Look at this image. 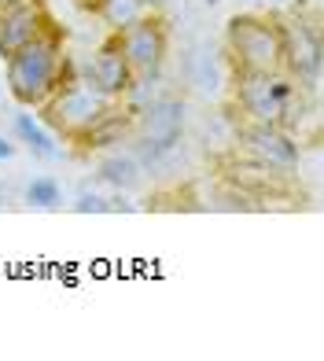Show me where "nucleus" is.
Listing matches in <instances>:
<instances>
[{"mask_svg":"<svg viewBox=\"0 0 324 361\" xmlns=\"http://www.w3.org/2000/svg\"><path fill=\"white\" fill-rule=\"evenodd\" d=\"M15 152H19V147H15V140H11V137H4V133H0V162H8V159H15Z\"/></svg>","mask_w":324,"mask_h":361,"instance_id":"obj_17","label":"nucleus"},{"mask_svg":"<svg viewBox=\"0 0 324 361\" xmlns=\"http://www.w3.org/2000/svg\"><path fill=\"white\" fill-rule=\"evenodd\" d=\"M185 100L181 96H158L144 111H137L133 126V155L140 166H158L166 155H173L185 140Z\"/></svg>","mask_w":324,"mask_h":361,"instance_id":"obj_4","label":"nucleus"},{"mask_svg":"<svg viewBox=\"0 0 324 361\" xmlns=\"http://www.w3.org/2000/svg\"><path fill=\"white\" fill-rule=\"evenodd\" d=\"M4 4H15V0H0V8H4Z\"/></svg>","mask_w":324,"mask_h":361,"instance_id":"obj_19","label":"nucleus"},{"mask_svg":"<svg viewBox=\"0 0 324 361\" xmlns=\"http://www.w3.org/2000/svg\"><path fill=\"white\" fill-rule=\"evenodd\" d=\"M133 126H137V107H129L125 100H115L85 133H77L70 144L85 155H104V152H111V147H118L122 140L133 137Z\"/></svg>","mask_w":324,"mask_h":361,"instance_id":"obj_11","label":"nucleus"},{"mask_svg":"<svg viewBox=\"0 0 324 361\" xmlns=\"http://www.w3.org/2000/svg\"><path fill=\"white\" fill-rule=\"evenodd\" d=\"M306 89L295 78H287L284 71H269V74H247V71H232V104L239 111L243 122L254 126H291V118L306 114Z\"/></svg>","mask_w":324,"mask_h":361,"instance_id":"obj_2","label":"nucleus"},{"mask_svg":"<svg viewBox=\"0 0 324 361\" xmlns=\"http://www.w3.org/2000/svg\"><path fill=\"white\" fill-rule=\"evenodd\" d=\"M63 67H67V48H63L59 26L52 23L41 37L4 59V85L19 107L37 111L63 85Z\"/></svg>","mask_w":324,"mask_h":361,"instance_id":"obj_1","label":"nucleus"},{"mask_svg":"<svg viewBox=\"0 0 324 361\" xmlns=\"http://www.w3.org/2000/svg\"><path fill=\"white\" fill-rule=\"evenodd\" d=\"M140 173L144 166L137 162V155H129V152H104L100 162H96V177L104 180V185H111L115 192H133L140 188Z\"/></svg>","mask_w":324,"mask_h":361,"instance_id":"obj_12","label":"nucleus"},{"mask_svg":"<svg viewBox=\"0 0 324 361\" xmlns=\"http://www.w3.org/2000/svg\"><path fill=\"white\" fill-rule=\"evenodd\" d=\"M144 8H148V11H162V8H166V0H144Z\"/></svg>","mask_w":324,"mask_h":361,"instance_id":"obj_18","label":"nucleus"},{"mask_svg":"<svg viewBox=\"0 0 324 361\" xmlns=\"http://www.w3.org/2000/svg\"><path fill=\"white\" fill-rule=\"evenodd\" d=\"M280 30H284V63L280 71L287 78H295L299 85L317 89L320 81V67H324V44H320V30L313 19H302V15H280Z\"/></svg>","mask_w":324,"mask_h":361,"instance_id":"obj_7","label":"nucleus"},{"mask_svg":"<svg viewBox=\"0 0 324 361\" xmlns=\"http://www.w3.org/2000/svg\"><path fill=\"white\" fill-rule=\"evenodd\" d=\"M81 81H89V85L96 92H104L107 100H129L140 85L115 34H107V41L92 52V59L85 63V71H81Z\"/></svg>","mask_w":324,"mask_h":361,"instance_id":"obj_9","label":"nucleus"},{"mask_svg":"<svg viewBox=\"0 0 324 361\" xmlns=\"http://www.w3.org/2000/svg\"><path fill=\"white\" fill-rule=\"evenodd\" d=\"M26 203L30 207H37V210H56L63 207V188H59V180L56 177H34L26 185Z\"/></svg>","mask_w":324,"mask_h":361,"instance_id":"obj_15","label":"nucleus"},{"mask_svg":"<svg viewBox=\"0 0 324 361\" xmlns=\"http://www.w3.org/2000/svg\"><path fill=\"white\" fill-rule=\"evenodd\" d=\"M206 4H218V0H206Z\"/></svg>","mask_w":324,"mask_h":361,"instance_id":"obj_21","label":"nucleus"},{"mask_svg":"<svg viewBox=\"0 0 324 361\" xmlns=\"http://www.w3.org/2000/svg\"><path fill=\"white\" fill-rule=\"evenodd\" d=\"M52 26V15L44 11L41 0H15V4L0 8V59L19 52L23 44L41 37Z\"/></svg>","mask_w":324,"mask_h":361,"instance_id":"obj_10","label":"nucleus"},{"mask_svg":"<svg viewBox=\"0 0 324 361\" xmlns=\"http://www.w3.org/2000/svg\"><path fill=\"white\" fill-rule=\"evenodd\" d=\"M85 8L107 26V34H118L129 23H137L140 15H148L144 0H85Z\"/></svg>","mask_w":324,"mask_h":361,"instance_id":"obj_14","label":"nucleus"},{"mask_svg":"<svg viewBox=\"0 0 324 361\" xmlns=\"http://www.w3.org/2000/svg\"><path fill=\"white\" fill-rule=\"evenodd\" d=\"M236 144L243 147V155L251 162H262V166H273V170H284L291 173L302 162V144L299 137L284 126H254V122H243L239 133H236Z\"/></svg>","mask_w":324,"mask_h":361,"instance_id":"obj_8","label":"nucleus"},{"mask_svg":"<svg viewBox=\"0 0 324 361\" xmlns=\"http://www.w3.org/2000/svg\"><path fill=\"white\" fill-rule=\"evenodd\" d=\"M115 104V100H107L104 92H96L89 81H67V85H59L48 100L37 107L41 111V122L52 129L56 137H67L74 140L77 133H85V129L100 118V114Z\"/></svg>","mask_w":324,"mask_h":361,"instance_id":"obj_5","label":"nucleus"},{"mask_svg":"<svg viewBox=\"0 0 324 361\" xmlns=\"http://www.w3.org/2000/svg\"><path fill=\"white\" fill-rule=\"evenodd\" d=\"M74 210L77 214H107V210H115V203L104 200V195H96V192H81L74 200Z\"/></svg>","mask_w":324,"mask_h":361,"instance_id":"obj_16","label":"nucleus"},{"mask_svg":"<svg viewBox=\"0 0 324 361\" xmlns=\"http://www.w3.org/2000/svg\"><path fill=\"white\" fill-rule=\"evenodd\" d=\"M118 44L133 67L137 81H158L162 78V67H166V56H170V30H166V19L158 11H148L140 15L137 23H129L125 30H118Z\"/></svg>","mask_w":324,"mask_h":361,"instance_id":"obj_6","label":"nucleus"},{"mask_svg":"<svg viewBox=\"0 0 324 361\" xmlns=\"http://www.w3.org/2000/svg\"><path fill=\"white\" fill-rule=\"evenodd\" d=\"M225 56H229L232 71L247 74L280 71L284 63L280 15H254V11L232 15L229 26H225Z\"/></svg>","mask_w":324,"mask_h":361,"instance_id":"obj_3","label":"nucleus"},{"mask_svg":"<svg viewBox=\"0 0 324 361\" xmlns=\"http://www.w3.org/2000/svg\"><path fill=\"white\" fill-rule=\"evenodd\" d=\"M11 129H15V140L26 144L34 159L52 162V159L59 155V147H56V133H52V129H48L44 122H37L26 107H23V114H15V126H11Z\"/></svg>","mask_w":324,"mask_h":361,"instance_id":"obj_13","label":"nucleus"},{"mask_svg":"<svg viewBox=\"0 0 324 361\" xmlns=\"http://www.w3.org/2000/svg\"><path fill=\"white\" fill-rule=\"evenodd\" d=\"M273 4H287V0H273Z\"/></svg>","mask_w":324,"mask_h":361,"instance_id":"obj_20","label":"nucleus"}]
</instances>
